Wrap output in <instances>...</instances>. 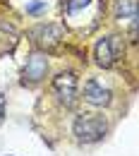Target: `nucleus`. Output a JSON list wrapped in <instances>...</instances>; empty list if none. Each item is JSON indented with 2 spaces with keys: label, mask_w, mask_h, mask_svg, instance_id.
Wrapping results in <instances>:
<instances>
[{
  "label": "nucleus",
  "mask_w": 139,
  "mask_h": 156,
  "mask_svg": "<svg viewBox=\"0 0 139 156\" xmlns=\"http://www.w3.org/2000/svg\"><path fill=\"white\" fill-rule=\"evenodd\" d=\"M46 70H48V60L43 53H34L31 58L26 60V67H24V84H36L41 82V77H46Z\"/></svg>",
  "instance_id": "5"
},
{
  "label": "nucleus",
  "mask_w": 139,
  "mask_h": 156,
  "mask_svg": "<svg viewBox=\"0 0 139 156\" xmlns=\"http://www.w3.org/2000/svg\"><path fill=\"white\" fill-rule=\"evenodd\" d=\"M53 89H55V94L60 96V101L65 103V106H72L75 103V98H77V77L75 75H60L55 77L53 82Z\"/></svg>",
  "instance_id": "4"
},
{
  "label": "nucleus",
  "mask_w": 139,
  "mask_h": 156,
  "mask_svg": "<svg viewBox=\"0 0 139 156\" xmlns=\"http://www.w3.org/2000/svg\"><path fill=\"white\" fill-rule=\"evenodd\" d=\"M122 39L120 36H106V39H101L96 43V48H94V58L99 62L101 67H113L115 62L120 60L122 55Z\"/></svg>",
  "instance_id": "2"
},
{
  "label": "nucleus",
  "mask_w": 139,
  "mask_h": 156,
  "mask_svg": "<svg viewBox=\"0 0 139 156\" xmlns=\"http://www.w3.org/2000/svg\"><path fill=\"white\" fill-rule=\"evenodd\" d=\"M43 10H46V0H34V2L26 5V12H29V15H39Z\"/></svg>",
  "instance_id": "9"
},
{
  "label": "nucleus",
  "mask_w": 139,
  "mask_h": 156,
  "mask_svg": "<svg viewBox=\"0 0 139 156\" xmlns=\"http://www.w3.org/2000/svg\"><path fill=\"white\" fill-rule=\"evenodd\" d=\"M2 115H5V96L0 94V120H2Z\"/></svg>",
  "instance_id": "11"
},
{
  "label": "nucleus",
  "mask_w": 139,
  "mask_h": 156,
  "mask_svg": "<svg viewBox=\"0 0 139 156\" xmlns=\"http://www.w3.org/2000/svg\"><path fill=\"white\" fill-rule=\"evenodd\" d=\"M89 5H91V0H67V15L75 17L77 12H84Z\"/></svg>",
  "instance_id": "8"
},
{
  "label": "nucleus",
  "mask_w": 139,
  "mask_h": 156,
  "mask_svg": "<svg viewBox=\"0 0 139 156\" xmlns=\"http://www.w3.org/2000/svg\"><path fill=\"white\" fill-rule=\"evenodd\" d=\"M108 132V122L103 115H82L75 122V135L79 142L84 144H91V142H99L101 137Z\"/></svg>",
  "instance_id": "1"
},
{
  "label": "nucleus",
  "mask_w": 139,
  "mask_h": 156,
  "mask_svg": "<svg viewBox=\"0 0 139 156\" xmlns=\"http://www.w3.org/2000/svg\"><path fill=\"white\" fill-rule=\"evenodd\" d=\"M115 17L118 20H137V2L134 0H118Z\"/></svg>",
  "instance_id": "7"
},
{
  "label": "nucleus",
  "mask_w": 139,
  "mask_h": 156,
  "mask_svg": "<svg viewBox=\"0 0 139 156\" xmlns=\"http://www.w3.org/2000/svg\"><path fill=\"white\" fill-rule=\"evenodd\" d=\"M31 36H34V43H36L39 48L53 51L60 43V39H62V27H60V24H41V27H36V29L31 31Z\"/></svg>",
  "instance_id": "3"
},
{
  "label": "nucleus",
  "mask_w": 139,
  "mask_h": 156,
  "mask_svg": "<svg viewBox=\"0 0 139 156\" xmlns=\"http://www.w3.org/2000/svg\"><path fill=\"white\" fill-rule=\"evenodd\" d=\"M84 101L91 103V106H108L110 103V91L99 84L96 79H89L86 87H84Z\"/></svg>",
  "instance_id": "6"
},
{
  "label": "nucleus",
  "mask_w": 139,
  "mask_h": 156,
  "mask_svg": "<svg viewBox=\"0 0 139 156\" xmlns=\"http://www.w3.org/2000/svg\"><path fill=\"white\" fill-rule=\"evenodd\" d=\"M130 36H132V41H137V22H132V29H130Z\"/></svg>",
  "instance_id": "10"
}]
</instances>
